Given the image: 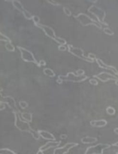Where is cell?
Instances as JSON below:
<instances>
[{
	"instance_id": "obj_7",
	"label": "cell",
	"mask_w": 118,
	"mask_h": 154,
	"mask_svg": "<svg viewBox=\"0 0 118 154\" xmlns=\"http://www.w3.org/2000/svg\"><path fill=\"white\" fill-rule=\"evenodd\" d=\"M17 114V112H14V117H15V126L20 129V130L23 131V132H30V129H31L30 126V123H26V122L23 121V120H20V115Z\"/></svg>"
},
{
	"instance_id": "obj_26",
	"label": "cell",
	"mask_w": 118,
	"mask_h": 154,
	"mask_svg": "<svg viewBox=\"0 0 118 154\" xmlns=\"http://www.w3.org/2000/svg\"><path fill=\"white\" fill-rule=\"evenodd\" d=\"M19 105L22 109H26L28 107V103L26 102H25V101H20L19 103Z\"/></svg>"
},
{
	"instance_id": "obj_3",
	"label": "cell",
	"mask_w": 118,
	"mask_h": 154,
	"mask_svg": "<svg viewBox=\"0 0 118 154\" xmlns=\"http://www.w3.org/2000/svg\"><path fill=\"white\" fill-rule=\"evenodd\" d=\"M75 18H76L83 26H88V25H94L95 26L98 27V28L101 29L102 28V26L100 25V23H99L98 22H96L95 20L92 19L90 17H89L88 15L84 13H80L78 15L75 16Z\"/></svg>"
},
{
	"instance_id": "obj_12",
	"label": "cell",
	"mask_w": 118,
	"mask_h": 154,
	"mask_svg": "<svg viewBox=\"0 0 118 154\" xmlns=\"http://www.w3.org/2000/svg\"><path fill=\"white\" fill-rule=\"evenodd\" d=\"M2 102H4L5 104H7L8 105V107H10L11 109L16 110L17 106H16V102H15L14 99L11 96H5L2 99Z\"/></svg>"
},
{
	"instance_id": "obj_31",
	"label": "cell",
	"mask_w": 118,
	"mask_h": 154,
	"mask_svg": "<svg viewBox=\"0 0 118 154\" xmlns=\"http://www.w3.org/2000/svg\"><path fill=\"white\" fill-rule=\"evenodd\" d=\"M58 49L60 51H66V50H68V48H66V45H59Z\"/></svg>"
},
{
	"instance_id": "obj_17",
	"label": "cell",
	"mask_w": 118,
	"mask_h": 154,
	"mask_svg": "<svg viewBox=\"0 0 118 154\" xmlns=\"http://www.w3.org/2000/svg\"><path fill=\"white\" fill-rule=\"evenodd\" d=\"M12 4H13V5L14 6L15 8H17V10H19L20 11H21L22 13L26 10V9H24L23 6V5L21 4L20 2L17 1V0H13V1H12Z\"/></svg>"
},
{
	"instance_id": "obj_35",
	"label": "cell",
	"mask_w": 118,
	"mask_h": 154,
	"mask_svg": "<svg viewBox=\"0 0 118 154\" xmlns=\"http://www.w3.org/2000/svg\"><path fill=\"white\" fill-rule=\"evenodd\" d=\"M49 2L50 3H51V4H53V5H60V3H58V2H53V1H49Z\"/></svg>"
},
{
	"instance_id": "obj_27",
	"label": "cell",
	"mask_w": 118,
	"mask_h": 154,
	"mask_svg": "<svg viewBox=\"0 0 118 154\" xmlns=\"http://www.w3.org/2000/svg\"><path fill=\"white\" fill-rule=\"evenodd\" d=\"M84 73H85V72H84L83 69H78V70H77L76 72H75V74H76L78 76L80 77L84 76Z\"/></svg>"
},
{
	"instance_id": "obj_25",
	"label": "cell",
	"mask_w": 118,
	"mask_h": 154,
	"mask_svg": "<svg viewBox=\"0 0 118 154\" xmlns=\"http://www.w3.org/2000/svg\"><path fill=\"white\" fill-rule=\"evenodd\" d=\"M103 31L104 32H105L106 35H113L114 34V32H113L111 29L108 28V27H106V28L104 29Z\"/></svg>"
},
{
	"instance_id": "obj_21",
	"label": "cell",
	"mask_w": 118,
	"mask_h": 154,
	"mask_svg": "<svg viewBox=\"0 0 118 154\" xmlns=\"http://www.w3.org/2000/svg\"><path fill=\"white\" fill-rule=\"evenodd\" d=\"M0 154H17V153H16L15 152H14L13 150H9V149H7V148H4L0 150Z\"/></svg>"
},
{
	"instance_id": "obj_5",
	"label": "cell",
	"mask_w": 118,
	"mask_h": 154,
	"mask_svg": "<svg viewBox=\"0 0 118 154\" xmlns=\"http://www.w3.org/2000/svg\"><path fill=\"white\" fill-rule=\"evenodd\" d=\"M111 147L108 144H99L87 147L84 154H103L104 150Z\"/></svg>"
},
{
	"instance_id": "obj_24",
	"label": "cell",
	"mask_w": 118,
	"mask_h": 154,
	"mask_svg": "<svg viewBox=\"0 0 118 154\" xmlns=\"http://www.w3.org/2000/svg\"><path fill=\"white\" fill-rule=\"evenodd\" d=\"M23 16L25 17L26 18V19H28V20L33 19V15H32L30 13V12L27 11L26 10H25L23 12Z\"/></svg>"
},
{
	"instance_id": "obj_4",
	"label": "cell",
	"mask_w": 118,
	"mask_h": 154,
	"mask_svg": "<svg viewBox=\"0 0 118 154\" xmlns=\"http://www.w3.org/2000/svg\"><path fill=\"white\" fill-rule=\"evenodd\" d=\"M17 48L19 49L20 52L21 58H22L23 61L29 62V63H34L35 64H36L39 66V62L36 60V59L35 58L34 55H33V54L31 51H30L29 50L26 49L24 48H21L20 46H17Z\"/></svg>"
},
{
	"instance_id": "obj_23",
	"label": "cell",
	"mask_w": 118,
	"mask_h": 154,
	"mask_svg": "<svg viewBox=\"0 0 118 154\" xmlns=\"http://www.w3.org/2000/svg\"><path fill=\"white\" fill-rule=\"evenodd\" d=\"M0 38H1V42H11V40L9 38H8L7 36L5 35H3L2 33H0Z\"/></svg>"
},
{
	"instance_id": "obj_22",
	"label": "cell",
	"mask_w": 118,
	"mask_h": 154,
	"mask_svg": "<svg viewBox=\"0 0 118 154\" xmlns=\"http://www.w3.org/2000/svg\"><path fill=\"white\" fill-rule=\"evenodd\" d=\"M106 113L109 115H114V114H115L116 111L113 107L109 106L106 108Z\"/></svg>"
},
{
	"instance_id": "obj_34",
	"label": "cell",
	"mask_w": 118,
	"mask_h": 154,
	"mask_svg": "<svg viewBox=\"0 0 118 154\" xmlns=\"http://www.w3.org/2000/svg\"><path fill=\"white\" fill-rule=\"evenodd\" d=\"M0 105H1V111H2V110H4L5 108V103L3 102H2V101H1V103H0Z\"/></svg>"
},
{
	"instance_id": "obj_16",
	"label": "cell",
	"mask_w": 118,
	"mask_h": 154,
	"mask_svg": "<svg viewBox=\"0 0 118 154\" xmlns=\"http://www.w3.org/2000/svg\"><path fill=\"white\" fill-rule=\"evenodd\" d=\"M97 141V138H93V137H84V138H81V143L84 144H94V143H96Z\"/></svg>"
},
{
	"instance_id": "obj_2",
	"label": "cell",
	"mask_w": 118,
	"mask_h": 154,
	"mask_svg": "<svg viewBox=\"0 0 118 154\" xmlns=\"http://www.w3.org/2000/svg\"><path fill=\"white\" fill-rule=\"evenodd\" d=\"M88 11L96 17L99 23L108 26V23L105 22V18L106 16V13H105V11L102 10L100 8L97 7L96 5H92L89 8Z\"/></svg>"
},
{
	"instance_id": "obj_28",
	"label": "cell",
	"mask_w": 118,
	"mask_h": 154,
	"mask_svg": "<svg viewBox=\"0 0 118 154\" xmlns=\"http://www.w3.org/2000/svg\"><path fill=\"white\" fill-rule=\"evenodd\" d=\"M33 22H34V23L36 24V26L39 25V22H40V19H39V17L38 16H36V15H35V16H33Z\"/></svg>"
},
{
	"instance_id": "obj_10",
	"label": "cell",
	"mask_w": 118,
	"mask_h": 154,
	"mask_svg": "<svg viewBox=\"0 0 118 154\" xmlns=\"http://www.w3.org/2000/svg\"><path fill=\"white\" fill-rule=\"evenodd\" d=\"M96 63H98V65H99V67L102 68V69H107V70H109V71H111V72H113V73L114 74V75H118L117 70V69H115V68L114 67V66H108V65L105 64V63H104V62L102 61V60H100V59H98V58H96Z\"/></svg>"
},
{
	"instance_id": "obj_19",
	"label": "cell",
	"mask_w": 118,
	"mask_h": 154,
	"mask_svg": "<svg viewBox=\"0 0 118 154\" xmlns=\"http://www.w3.org/2000/svg\"><path fill=\"white\" fill-rule=\"evenodd\" d=\"M30 132V133L32 134V135H33V138H35V139H36V140H39V138H40V135H39V131H36V130H34V129H33L31 128V129H30V132Z\"/></svg>"
},
{
	"instance_id": "obj_11",
	"label": "cell",
	"mask_w": 118,
	"mask_h": 154,
	"mask_svg": "<svg viewBox=\"0 0 118 154\" xmlns=\"http://www.w3.org/2000/svg\"><path fill=\"white\" fill-rule=\"evenodd\" d=\"M60 144V141H48L47 142L45 145L42 146V147L39 148V150H42V151H45V150H49L50 148H54V147H57Z\"/></svg>"
},
{
	"instance_id": "obj_1",
	"label": "cell",
	"mask_w": 118,
	"mask_h": 154,
	"mask_svg": "<svg viewBox=\"0 0 118 154\" xmlns=\"http://www.w3.org/2000/svg\"><path fill=\"white\" fill-rule=\"evenodd\" d=\"M87 78H88L87 76H82L80 77L78 76L75 72H69L66 76L63 75H59L58 78L57 80V82L58 84H62L63 81H71V82H82V81H85Z\"/></svg>"
},
{
	"instance_id": "obj_14",
	"label": "cell",
	"mask_w": 118,
	"mask_h": 154,
	"mask_svg": "<svg viewBox=\"0 0 118 154\" xmlns=\"http://www.w3.org/2000/svg\"><path fill=\"white\" fill-rule=\"evenodd\" d=\"M90 123L92 126L94 127H104L108 124V122L105 120H91Z\"/></svg>"
},
{
	"instance_id": "obj_29",
	"label": "cell",
	"mask_w": 118,
	"mask_h": 154,
	"mask_svg": "<svg viewBox=\"0 0 118 154\" xmlns=\"http://www.w3.org/2000/svg\"><path fill=\"white\" fill-rule=\"evenodd\" d=\"M63 11H64L65 14H66L67 15V16H71V15H72V13H71V11L69 10V9L68 8L63 7Z\"/></svg>"
},
{
	"instance_id": "obj_30",
	"label": "cell",
	"mask_w": 118,
	"mask_h": 154,
	"mask_svg": "<svg viewBox=\"0 0 118 154\" xmlns=\"http://www.w3.org/2000/svg\"><path fill=\"white\" fill-rule=\"evenodd\" d=\"M89 82H90V84H93V85H98V81L96 79H95V78H91V79H90Z\"/></svg>"
},
{
	"instance_id": "obj_9",
	"label": "cell",
	"mask_w": 118,
	"mask_h": 154,
	"mask_svg": "<svg viewBox=\"0 0 118 154\" xmlns=\"http://www.w3.org/2000/svg\"><path fill=\"white\" fill-rule=\"evenodd\" d=\"M36 26H37L38 27H39L40 29H42L47 36H48L49 38H52L53 40L55 41L56 42H57L58 37L56 35L55 32H54V30L51 27L48 26H46V25H42V24H40V23H39V25H36Z\"/></svg>"
},
{
	"instance_id": "obj_41",
	"label": "cell",
	"mask_w": 118,
	"mask_h": 154,
	"mask_svg": "<svg viewBox=\"0 0 118 154\" xmlns=\"http://www.w3.org/2000/svg\"><path fill=\"white\" fill-rule=\"evenodd\" d=\"M116 154H118V152H117V153H116Z\"/></svg>"
},
{
	"instance_id": "obj_33",
	"label": "cell",
	"mask_w": 118,
	"mask_h": 154,
	"mask_svg": "<svg viewBox=\"0 0 118 154\" xmlns=\"http://www.w3.org/2000/svg\"><path fill=\"white\" fill-rule=\"evenodd\" d=\"M45 65H46V62H45V60H40V61L39 62V67H40V66H45Z\"/></svg>"
},
{
	"instance_id": "obj_13",
	"label": "cell",
	"mask_w": 118,
	"mask_h": 154,
	"mask_svg": "<svg viewBox=\"0 0 118 154\" xmlns=\"http://www.w3.org/2000/svg\"><path fill=\"white\" fill-rule=\"evenodd\" d=\"M39 135L40 136L42 137V138L45 140H50V141H56V138L54 137V135L53 134H51V132H48V131H45V130H39Z\"/></svg>"
},
{
	"instance_id": "obj_15",
	"label": "cell",
	"mask_w": 118,
	"mask_h": 154,
	"mask_svg": "<svg viewBox=\"0 0 118 154\" xmlns=\"http://www.w3.org/2000/svg\"><path fill=\"white\" fill-rule=\"evenodd\" d=\"M20 117L23 121L26 122V123H31L33 120V114L31 113H26L23 112L20 114Z\"/></svg>"
},
{
	"instance_id": "obj_37",
	"label": "cell",
	"mask_w": 118,
	"mask_h": 154,
	"mask_svg": "<svg viewBox=\"0 0 118 154\" xmlns=\"http://www.w3.org/2000/svg\"><path fill=\"white\" fill-rule=\"evenodd\" d=\"M114 133L118 135V128H115V129H114Z\"/></svg>"
},
{
	"instance_id": "obj_32",
	"label": "cell",
	"mask_w": 118,
	"mask_h": 154,
	"mask_svg": "<svg viewBox=\"0 0 118 154\" xmlns=\"http://www.w3.org/2000/svg\"><path fill=\"white\" fill-rule=\"evenodd\" d=\"M88 58L90 59V60H91L92 61H93V62H94V60H96V56H95L94 54H91V53H90V54H88Z\"/></svg>"
},
{
	"instance_id": "obj_38",
	"label": "cell",
	"mask_w": 118,
	"mask_h": 154,
	"mask_svg": "<svg viewBox=\"0 0 118 154\" xmlns=\"http://www.w3.org/2000/svg\"><path fill=\"white\" fill-rule=\"evenodd\" d=\"M37 154H44V153H43V151H42V150H39Z\"/></svg>"
},
{
	"instance_id": "obj_36",
	"label": "cell",
	"mask_w": 118,
	"mask_h": 154,
	"mask_svg": "<svg viewBox=\"0 0 118 154\" xmlns=\"http://www.w3.org/2000/svg\"><path fill=\"white\" fill-rule=\"evenodd\" d=\"M60 138H61L62 139H63V138L65 139L66 138H67V135H62L61 136H60Z\"/></svg>"
},
{
	"instance_id": "obj_8",
	"label": "cell",
	"mask_w": 118,
	"mask_h": 154,
	"mask_svg": "<svg viewBox=\"0 0 118 154\" xmlns=\"http://www.w3.org/2000/svg\"><path fill=\"white\" fill-rule=\"evenodd\" d=\"M94 78H98L99 80H100L102 82H107V81H110V80H113L114 81H118L117 77H116V75H113V74L109 73V72H102L101 73L98 74V75H95Z\"/></svg>"
},
{
	"instance_id": "obj_20",
	"label": "cell",
	"mask_w": 118,
	"mask_h": 154,
	"mask_svg": "<svg viewBox=\"0 0 118 154\" xmlns=\"http://www.w3.org/2000/svg\"><path fill=\"white\" fill-rule=\"evenodd\" d=\"M5 47L6 50L10 51V52H14V51H15L14 46L12 45L11 42H7V43L5 44Z\"/></svg>"
},
{
	"instance_id": "obj_6",
	"label": "cell",
	"mask_w": 118,
	"mask_h": 154,
	"mask_svg": "<svg viewBox=\"0 0 118 154\" xmlns=\"http://www.w3.org/2000/svg\"><path fill=\"white\" fill-rule=\"evenodd\" d=\"M67 48L69 52L71 53L72 54H73L75 57H78L79 59H81V60H84V61L88 62V63H93V61H92L91 60H90V59L88 58V57H86L85 54H84V51H83L81 48H75V47L70 45H68Z\"/></svg>"
},
{
	"instance_id": "obj_18",
	"label": "cell",
	"mask_w": 118,
	"mask_h": 154,
	"mask_svg": "<svg viewBox=\"0 0 118 154\" xmlns=\"http://www.w3.org/2000/svg\"><path fill=\"white\" fill-rule=\"evenodd\" d=\"M43 72H44V74H45V75L50 77V78H54V77L56 76L55 72H54L52 69H50V68H45L43 70Z\"/></svg>"
},
{
	"instance_id": "obj_39",
	"label": "cell",
	"mask_w": 118,
	"mask_h": 154,
	"mask_svg": "<svg viewBox=\"0 0 118 154\" xmlns=\"http://www.w3.org/2000/svg\"><path fill=\"white\" fill-rule=\"evenodd\" d=\"M113 146H116V147H118V141H117V142L114 143V144H113Z\"/></svg>"
},
{
	"instance_id": "obj_40",
	"label": "cell",
	"mask_w": 118,
	"mask_h": 154,
	"mask_svg": "<svg viewBox=\"0 0 118 154\" xmlns=\"http://www.w3.org/2000/svg\"><path fill=\"white\" fill-rule=\"evenodd\" d=\"M115 83H116V84H117V85H118V81H115Z\"/></svg>"
}]
</instances>
